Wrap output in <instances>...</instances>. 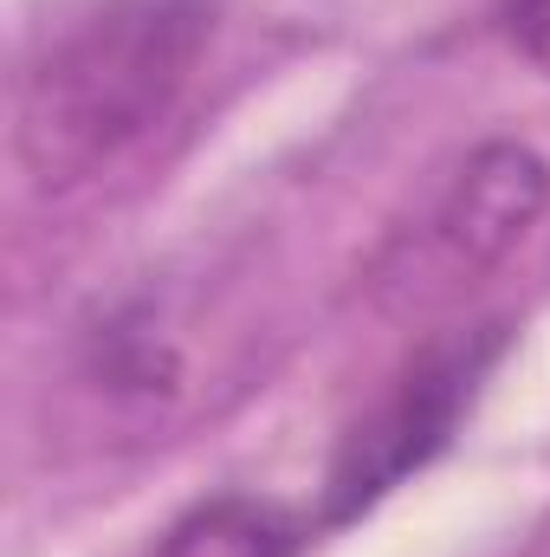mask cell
<instances>
[{"label": "cell", "mask_w": 550, "mask_h": 557, "mask_svg": "<svg viewBox=\"0 0 550 557\" xmlns=\"http://www.w3.org/2000/svg\"><path fill=\"white\" fill-rule=\"evenodd\" d=\"M221 0H91L65 20L13 98V156L39 188H72L130 156L195 85Z\"/></svg>", "instance_id": "1"}, {"label": "cell", "mask_w": 550, "mask_h": 557, "mask_svg": "<svg viewBox=\"0 0 550 557\" xmlns=\"http://www.w3.org/2000/svg\"><path fill=\"white\" fill-rule=\"evenodd\" d=\"M499 26L532 65L550 72V0H499Z\"/></svg>", "instance_id": "5"}, {"label": "cell", "mask_w": 550, "mask_h": 557, "mask_svg": "<svg viewBox=\"0 0 550 557\" xmlns=\"http://www.w3.org/2000/svg\"><path fill=\"white\" fill-rule=\"evenodd\" d=\"M155 557H298V525L273 499L227 493V499L182 512Z\"/></svg>", "instance_id": "4"}, {"label": "cell", "mask_w": 550, "mask_h": 557, "mask_svg": "<svg viewBox=\"0 0 550 557\" xmlns=\"http://www.w3.org/2000/svg\"><path fill=\"white\" fill-rule=\"evenodd\" d=\"M492 357H499V331H466V337L434 344L414 370H402L396 389L343 434L330 480H324V512L343 525L370 512L383 493H396L409 473H421L453 441L460 416L473 409V389L492 370Z\"/></svg>", "instance_id": "2"}, {"label": "cell", "mask_w": 550, "mask_h": 557, "mask_svg": "<svg viewBox=\"0 0 550 557\" xmlns=\"http://www.w3.org/2000/svg\"><path fill=\"white\" fill-rule=\"evenodd\" d=\"M550 208V162L532 143H479L460 175L447 182V195L434 201L427 221V247L440 253V267L453 278H473L499 267Z\"/></svg>", "instance_id": "3"}]
</instances>
